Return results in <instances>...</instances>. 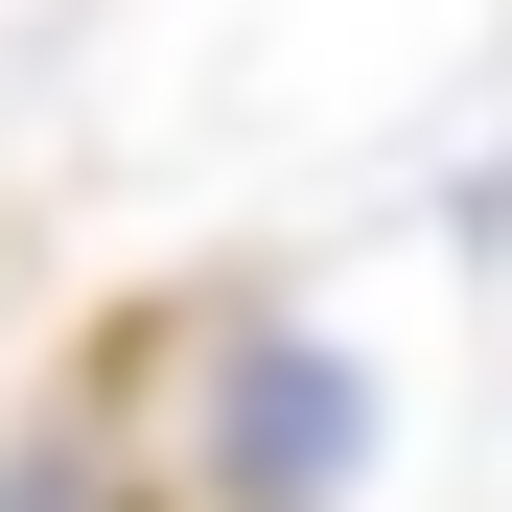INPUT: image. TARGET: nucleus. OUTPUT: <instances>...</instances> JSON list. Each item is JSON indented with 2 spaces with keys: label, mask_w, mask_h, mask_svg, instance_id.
<instances>
[{
  "label": "nucleus",
  "mask_w": 512,
  "mask_h": 512,
  "mask_svg": "<svg viewBox=\"0 0 512 512\" xmlns=\"http://www.w3.org/2000/svg\"><path fill=\"white\" fill-rule=\"evenodd\" d=\"M373 466V373L303 326H210V512H350Z\"/></svg>",
  "instance_id": "1"
}]
</instances>
